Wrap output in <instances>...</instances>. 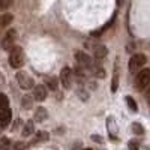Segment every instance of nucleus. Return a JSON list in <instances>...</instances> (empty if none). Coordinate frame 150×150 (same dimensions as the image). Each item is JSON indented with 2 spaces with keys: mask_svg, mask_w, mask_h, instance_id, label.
<instances>
[{
  "mask_svg": "<svg viewBox=\"0 0 150 150\" xmlns=\"http://www.w3.org/2000/svg\"><path fill=\"white\" fill-rule=\"evenodd\" d=\"M9 63L12 68H21L24 65V51L21 50V47L14 45L11 48V53H9Z\"/></svg>",
  "mask_w": 150,
  "mask_h": 150,
  "instance_id": "f257e3e1",
  "label": "nucleus"
},
{
  "mask_svg": "<svg viewBox=\"0 0 150 150\" xmlns=\"http://www.w3.org/2000/svg\"><path fill=\"white\" fill-rule=\"evenodd\" d=\"M150 84V69H140L135 77V89L137 90H144Z\"/></svg>",
  "mask_w": 150,
  "mask_h": 150,
  "instance_id": "f03ea898",
  "label": "nucleus"
},
{
  "mask_svg": "<svg viewBox=\"0 0 150 150\" xmlns=\"http://www.w3.org/2000/svg\"><path fill=\"white\" fill-rule=\"evenodd\" d=\"M146 62H147V57L144 56V54H141V53H138V54H134L132 57H131V60H129V65H128V68H129V72L131 74H135V72H138L144 65H146Z\"/></svg>",
  "mask_w": 150,
  "mask_h": 150,
  "instance_id": "7ed1b4c3",
  "label": "nucleus"
},
{
  "mask_svg": "<svg viewBox=\"0 0 150 150\" xmlns=\"http://www.w3.org/2000/svg\"><path fill=\"white\" fill-rule=\"evenodd\" d=\"M17 81H18L20 87H21V89H24V90H30V89H33V84H35L33 78L30 77L27 72H23V71L17 72Z\"/></svg>",
  "mask_w": 150,
  "mask_h": 150,
  "instance_id": "20e7f679",
  "label": "nucleus"
},
{
  "mask_svg": "<svg viewBox=\"0 0 150 150\" xmlns=\"http://www.w3.org/2000/svg\"><path fill=\"white\" fill-rule=\"evenodd\" d=\"M60 81L63 84L65 89H69V87L74 84V72L71 68H63L60 72Z\"/></svg>",
  "mask_w": 150,
  "mask_h": 150,
  "instance_id": "39448f33",
  "label": "nucleus"
},
{
  "mask_svg": "<svg viewBox=\"0 0 150 150\" xmlns=\"http://www.w3.org/2000/svg\"><path fill=\"white\" fill-rule=\"evenodd\" d=\"M15 41H17V30H14V29H11L6 35H5V38H3V41H2V47H3V50H9L15 45Z\"/></svg>",
  "mask_w": 150,
  "mask_h": 150,
  "instance_id": "423d86ee",
  "label": "nucleus"
},
{
  "mask_svg": "<svg viewBox=\"0 0 150 150\" xmlns=\"http://www.w3.org/2000/svg\"><path fill=\"white\" fill-rule=\"evenodd\" d=\"M11 117H12L11 107H9V105L0 107V126H2V128L8 126L9 122H11Z\"/></svg>",
  "mask_w": 150,
  "mask_h": 150,
  "instance_id": "0eeeda50",
  "label": "nucleus"
},
{
  "mask_svg": "<svg viewBox=\"0 0 150 150\" xmlns=\"http://www.w3.org/2000/svg\"><path fill=\"white\" fill-rule=\"evenodd\" d=\"M33 99L38 102H42L47 99V87L42 84H36L33 87Z\"/></svg>",
  "mask_w": 150,
  "mask_h": 150,
  "instance_id": "6e6552de",
  "label": "nucleus"
},
{
  "mask_svg": "<svg viewBox=\"0 0 150 150\" xmlns=\"http://www.w3.org/2000/svg\"><path fill=\"white\" fill-rule=\"evenodd\" d=\"M90 50H92L93 56H95L98 60L104 59V57L108 54V50H107V47H105V45H101V44H93V45L90 47Z\"/></svg>",
  "mask_w": 150,
  "mask_h": 150,
  "instance_id": "1a4fd4ad",
  "label": "nucleus"
},
{
  "mask_svg": "<svg viewBox=\"0 0 150 150\" xmlns=\"http://www.w3.org/2000/svg\"><path fill=\"white\" fill-rule=\"evenodd\" d=\"M89 74L93 75V77H96V78H104V77H105L104 68H102L101 65H98V63H95V65L90 68V72H89Z\"/></svg>",
  "mask_w": 150,
  "mask_h": 150,
  "instance_id": "9d476101",
  "label": "nucleus"
},
{
  "mask_svg": "<svg viewBox=\"0 0 150 150\" xmlns=\"http://www.w3.org/2000/svg\"><path fill=\"white\" fill-rule=\"evenodd\" d=\"M107 126H108L110 137H111V138H116V137H117V125H116V122H114V117H108Z\"/></svg>",
  "mask_w": 150,
  "mask_h": 150,
  "instance_id": "9b49d317",
  "label": "nucleus"
},
{
  "mask_svg": "<svg viewBox=\"0 0 150 150\" xmlns=\"http://www.w3.org/2000/svg\"><path fill=\"white\" fill-rule=\"evenodd\" d=\"M12 20H14V17H12L11 14H2L0 15V30L5 29L6 26H9V24L12 23Z\"/></svg>",
  "mask_w": 150,
  "mask_h": 150,
  "instance_id": "f8f14e48",
  "label": "nucleus"
},
{
  "mask_svg": "<svg viewBox=\"0 0 150 150\" xmlns=\"http://www.w3.org/2000/svg\"><path fill=\"white\" fill-rule=\"evenodd\" d=\"M47 140H48V132H45V131H39V132H36L35 138L32 140V144H38V143L47 141Z\"/></svg>",
  "mask_w": 150,
  "mask_h": 150,
  "instance_id": "ddd939ff",
  "label": "nucleus"
},
{
  "mask_svg": "<svg viewBox=\"0 0 150 150\" xmlns=\"http://www.w3.org/2000/svg\"><path fill=\"white\" fill-rule=\"evenodd\" d=\"M33 132H35V123H33V120H29L26 125H24L23 135H24V137H29V135H32Z\"/></svg>",
  "mask_w": 150,
  "mask_h": 150,
  "instance_id": "4468645a",
  "label": "nucleus"
},
{
  "mask_svg": "<svg viewBox=\"0 0 150 150\" xmlns=\"http://www.w3.org/2000/svg\"><path fill=\"white\" fill-rule=\"evenodd\" d=\"M48 117V112H47V110L45 108H42V107H39L36 110V114H35V119L38 120V122H44L45 119Z\"/></svg>",
  "mask_w": 150,
  "mask_h": 150,
  "instance_id": "2eb2a0df",
  "label": "nucleus"
},
{
  "mask_svg": "<svg viewBox=\"0 0 150 150\" xmlns=\"http://www.w3.org/2000/svg\"><path fill=\"white\" fill-rule=\"evenodd\" d=\"M45 84L48 86V89H51V90H56L57 89V80L53 78V77H47L45 78Z\"/></svg>",
  "mask_w": 150,
  "mask_h": 150,
  "instance_id": "dca6fc26",
  "label": "nucleus"
},
{
  "mask_svg": "<svg viewBox=\"0 0 150 150\" xmlns=\"http://www.w3.org/2000/svg\"><path fill=\"white\" fill-rule=\"evenodd\" d=\"M9 147H11V140L9 138H2L0 140V150H9Z\"/></svg>",
  "mask_w": 150,
  "mask_h": 150,
  "instance_id": "f3484780",
  "label": "nucleus"
},
{
  "mask_svg": "<svg viewBox=\"0 0 150 150\" xmlns=\"http://www.w3.org/2000/svg\"><path fill=\"white\" fill-rule=\"evenodd\" d=\"M12 6V0H0V12H3Z\"/></svg>",
  "mask_w": 150,
  "mask_h": 150,
  "instance_id": "a211bd4d",
  "label": "nucleus"
},
{
  "mask_svg": "<svg viewBox=\"0 0 150 150\" xmlns=\"http://www.w3.org/2000/svg\"><path fill=\"white\" fill-rule=\"evenodd\" d=\"M132 131H134V134H137V135H143L144 134V129H143V126L140 123H134L132 125Z\"/></svg>",
  "mask_w": 150,
  "mask_h": 150,
  "instance_id": "6ab92c4d",
  "label": "nucleus"
},
{
  "mask_svg": "<svg viewBox=\"0 0 150 150\" xmlns=\"http://www.w3.org/2000/svg\"><path fill=\"white\" fill-rule=\"evenodd\" d=\"M126 102H128V105H129V108H131L132 111H137V110H138V108H137V102L134 101V99H132L131 96H128V98H126Z\"/></svg>",
  "mask_w": 150,
  "mask_h": 150,
  "instance_id": "aec40b11",
  "label": "nucleus"
},
{
  "mask_svg": "<svg viewBox=\"0 0 150 150\" xmlns=\"http://www.w3.org/2000/svg\"><path fill=\"white\" fill-rule=\"evenodd\" d=\"M5 105H9V99L5 93H0V107H5Z\"/></svg>",
  "mask_w": 150,
  "mask_h": 150,
  "instance_id": "412c9836",
  "label": "nucleus"
},
{
  "mask_svg": "<svg viewBox=\"0 0 150 150\" xmlns=\"http://www.w3.org/2000/svg\"><path fill=\"white\" fill-rule=\"evenodd\" d=\"M12 150H27V146L24 143H17L14 147H12Z\"/></svg>",
  "mask_w": 150,
  "mask_h": 150,
  "instance_id": "4be33fe9",
  "label": "nucleus"
},
{
  "mask_svg": "<svg viewBox=\"0 0 150 150\" xmlns=\"http://www.w3.org/2000/svg\"><path fill=\"white\" fill-rule=\"evenodd\" d=\"M128 147H129V150H138V143L137 141H129Z\"/></svg>",
  "mask_w": 150,
  "mask_h": 150,
  "instance_id": "5701e85b",
  "label": "nucleus"
},
{
  "mask_svg": "<svg viewBox=\"0 0 150 150\" xmlns=\"http://www.w3.org/2000/svg\"><path fill=\"white\" fill-rule=\"evenodd\" d=\"M146 96H147V102H150V87H149V90H147V95H146Z\"/></svg>",
  "mask_w": 150,
  "mask_h": 150,
  "instance_id": "b1692460",
  "label": "nucleus"
},
{
  "mask_svg": "<svg viewBox=\"0 0 150 150\" xmlns=\"http://www.w3.org/2000/svg\"><path fill=\"white\" fill-rule=\"evenodd\" d=\"M123 2H125V0H117V6H122Z\"/></svg>",
  "mask_w": 150,
  "mask_h": 150,
  "instance_id": "393cba45",
  "label": "nucleus"
},
{
  "mask_svg": "<svg viewBox=\"0 0 150 150\" xmlns=\"http://www.w3.org/2000/svg\"><path fill=\"white\" fill-rule=\"evenodd\" d=\"M84 150H92V149H84Z\"/></svg>",
  "mask_w": 150,
  "mask_h": 150,
  "instance_id": "a878e982",
  "label": "nucleus"
}]
</instances>
